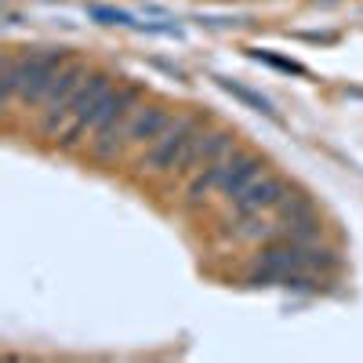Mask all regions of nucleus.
<instances>
[{
    "label": "nucleus",
    "instance_id": "obj_1",
    "mask_svg": "<svg viewBox=\"0 0 363 363\" xmlns=\"http://www.w3.org/2000/svg\"><path fill=\"white\" fill-rule=\"evenodd\" d=\"M69 51L66 48H40V51H26V55H8L4 69H0V87H4V102H29L40 106L55 73L69 66Z\"/></svg>",
    "mask_w": 363,
    "mask_h": 363
},
{
    "label": "nucleus",
    "instance_id": "obj_2",
    "mask_svg": "<svg viewBox=\"0 0 363 363\" xmlns=\"http://www.w3.org/2000/svg\"><path fill=\"white\" fill-rule=\"evenodd\" d=\"M142 99V87L128 84V87H116L95 106V113L87 116V131H95V145L91 153L99 160H109L113 153H120V145L128 142V124L135 116V106Z\"/></svg>",
    "mask_w": 363,
    "mask_h": 363
},
{
    "label": "nucleus",
    "instance_id": "obj_3",
    "mask_svg": "<svg viewBox=\"0 0 363 363\" xmlns=\"http://www.w3.org/2000/svg\"><path fill=\"white\" fill-rule=\"evenodd\" d=\"M203 135L207 131L196 116H174L171 128L142 157V171H193V167H200Z\"/></svg>",
    "mask_w": 363,
    "mask_h": 363
},
{
    "label": "nucleus",
    "instance_id": "obj_4",
    "mask_svg": "<svg viewBox=\"0 0 363 363\" xmlns=\"http://www.w3.org/2000/svg\"><path fill=\"white\" fill-rule=\"evenodd\" d=\"M287 196V182L262 171L251 186L240 193L233 203H236V218H251V215H265V211H277L280 200Z\"/></svg>",
    "mask_w": 363,
    "mask_h": 363
},
{
    "label": "nucleus",
    "instance_id": "obj_5",
    "mask_svg": "<svg viewBox=\"0 0 363 363\" xmlns=\"http://www.w3.org/2000/svg\"><path fill=\"white\" fill-rule=\"evenodd\" d=\"M262 171H265V164H262L255 153H240V149H236L229 160H222V186H218V189H222L225 196L236 200Z\"/></svg>",
    "mask_w": 363,
    "mask_h": 363
},
{
    "label": "nucleus",
    "instance_id": "obj_6",
    "mask_svg": "<svg viewBox=\"0 0 363 363\" xmlns=\"http://www.w3.org/2000/svg\"><path fill=\"white\" fill-rule=\"evenodd\" d=\"M171 113L164 106H149V109H135L131 124H128V142H138V145H153L167 128H171Z\"/></svg>",
    "mask_w": 363,
    "mask_h": 363
},
{
    "label": "nucleus",
    "instance_id": "obj_7",
    "mask_svg": "<svg viewBox=\"0 0 363 363\" xmlns=\"http://www.w3.org/2000/svg\"><path fill=\"white\" fill-rule=\"evenodd\" d=\"M218 186H222V160L218 164H203L200 174L189 182V189H186V203L189 207H200L211 196V189H218Z\"/></svg>",
    "mask_w": 363,
    "mask_h": 363
},
{
    "label": "nucleus",
    "instance_id": "obj_8",
    "mask_svg": "<svg viewBox=\"0 0 363 363\" xmlns=\"http://www.w3.org/2000/svg\"><path fill=\"white\" fill-rule=\"evenodd\" d=\"M236 153V138L229 131H215V135H203L200 142V167L203 164H218V160H229Z\"/></svg>",
    "mask_w": 363,
    "mask_h": 363
},
{
    "label": "nucleus",
    "instance_id": "obj_9",
    "mask_svg": "<svg viewBox=\"0 0 363 363\" xmlns=\"http://www.w3.org/2000/svg\"><path fill=\"white\" fill-rule=\"evenodd\" d=\"M277 215H280V222H301V218H316V207H313V200L309 196H301V193H287L284 200H280V207H277Z\"/></svg>",
    "mask_w": 363,
    "mask_h": 363
},
{
    "label": "nucleus",
    "instance_id": "obj_10",
    "mask_svg": "<svg viewBox=\"0 0 363 363\" xmlns=\"http://www.w3.org/2000/svg\"><path fill=\"white\" fill-rule=\"evenodd\" d=\"M306 269L313 272V277H320V280H323L327 272H335V269H338V255L313 244V247H309V265H306Z\"/></svg>",
    "mask_w": 363,
    "mask_h": 363
},
{
    "label": "nucleus",
    "instance_id": "obj_11",
    "mask_svg": "<svg viewBox=\"0 0 363 363\" xmlns=\"http://www.w3.org/2000/svg\"><path fill=\"white\" fill-rule=\"evenodd\" d=\"M91 18H102L106 26H131V15L113 11V8H91Z\"/></svg>",
    "mask_w": 363,
    "mask_h": 363
}]
</instances>
